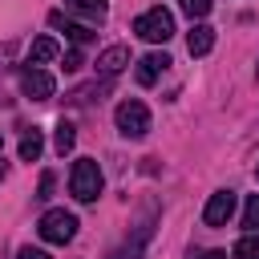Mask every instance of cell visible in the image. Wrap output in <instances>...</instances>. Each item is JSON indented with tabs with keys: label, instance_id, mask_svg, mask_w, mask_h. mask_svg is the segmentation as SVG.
<instances>
[{
	"label": "cell",
	"instance_id": "6da1fadb",
	"mask_svg": "<svg viewBox=\"0 0 259 259\" xmlns=\"http://www.w3.org/2000/svg\"><path fill=\"white\" fill-rule=\"evenodd\" d=\"M134 32H138L142 40H150V45H166V40L174 36V16H170L162 4H154V8H146V12L134 20Z\"/></svg>",
	"mask_w": 259,
	"mask_h": 259
},
{
	"label": "cell",
	"instance_id": "7a4b0ae2",
	"mask_svg": "<svg viewBox=\"0 0 259 259\" xmlns=\"http://www.w3.org/2000/svg\"><path fill=\"white\" fill-rule=\"evenodd\" d=\"M69 190L77 202H93L101 194V166L93 158H77L73 162V174H69Z\"/></svg>",
	"mask_w": 259,
	"mask_h": 259
},
{
	"label": "cell",
	"instance_id": "3957f363",
	"mask_svg": "<svg viewBox=\"0 0 259 259\" xmlns=\"http://www.w3.org/2000/svg\"><path fill=\"white\" fill-rule=\"evenodd\" d=\"M36 231H40V239L45 243H57V247H65L73 235H77V214L73 210H45L40 214V223H36Z\"/></svg>",
	"mask_w": 259,
	"mask_h": 259
},
{
	"label": "cell",
	"instance_id": "277c9868",
	"mask_svg": "<svg viewBox=\"0 0 259 259\" xmlns=\"http://www.w3.org/2000/svg\"><path fill=\"white\" fill-rule=\"evenodd\" d=\"M113 121H117L121 138H146V134H150V109H146L138 97H125V101L117 105Z\"/></svg>",
	"mask_w": 259,
	"mask_h": 259
},
{
	"label": "cell",
	"instance_id": "5b68a950",
	"mask_svg": "<svg viewBox=\"0 0 259 259\" xmlns=\"http://www.w3.org/2000/svg\"><path fill=\"white\" fill-rule=\"evenodd\" d=\"M53 89H57V81H53V73H45L40 65H24V69H20V93H24V97L49 101Z\"/></svg>",
	"mask_w": 259,
	"mask_h": 259
},
{
	"label": "cell",
	"instance_id": "8992f818",
	"mask_svg": "<svg viewBox=\"0 0 259 259\" xmlns=\"http://www.w3.org/2000/svg\"><path fill=\"white\" fill-rule=\"evenodd\" d=\"M231 214H235V190H214L206 198V206H202V223L206 227H227Z\"/></svg>",
	"mask_w": 259,
	"mask_h": 259
},
{
	"label": "cell",
	"instance_id": "52a82bcc",
	"mask_svg": "<svg viewBox=\"0 0 259 259\" xmlns=\"http://www.w3.org/2000/svg\"><path fill=\"white\" fill-rule=\"evenodd\" d=\"M125 65H130V49H125V45H109V49L97 57V73H101V77H117Z\"/></svg>",
	"mask_w": 259,
	"mask_h": 259
},
{
	"label": "cell",
	"instance_id": "ba28073f",
	"mask_svg": "<svg viewBox=\"0 0 259 259\" xmlns=\"http://www.w3.org/2000/svg\"><path fill=\"white\" fill-rule=\"evenodd\" d=\"M166 65H170L166 53H146V57L138 61V85H154V81L166 73Z\"/></svg>",
	"mask_w": 259,
	"mask_h": 259
},
{
	"label": "cell",
	"instance_id": "9c48e42d",
	"mask_svg": "<svg viewBox=\"0 0 259 259\" xmlns=\"http://www.w3.org/2000/svg\"><path fill=\"white\" fill-rule=\"evenodd\" d=\"M49 24H53V28H61V32H65L73 45H89V40H93V32H89L85 24H73L65 12H49Z\"/></svg>",
	"mask_w": 259,
	"mask_h": 259
},
{
	"label": "cell",
	"instance_id": "30bf717a",
	"mask_svg": "<svg viewBox=\"0 0 259 259\" xmlns=\"http://www.w3.org/2000/svg\"><path fill=\"white\" fill-rule=\"evenodd\" d=\"M186 49H190V57H206L214 49V28L210 24H194L186 32Z\"/></svg>",
	"mask_w": 259,
	"mask_h": 259
},
{
	"label": "cell",
	"instance_id": "8fae6325",
	"mask_svg": "<svg viewBox=\"0 0 259 259\" xmlns=\"http://www.w3.org/2000/svg\"><path fill=\"white\" fill-rule=\"evenodd\" d=\"M65 12H77V16H85V20H105L109 0H65Z\"/></svg>",
	"mask_w": 259,
	"mask_h": 259
},
{
	"label": "cell",
	"instance_id": "7c38bea8",
	"mask_svg": "<svg viewBox=\"0 0 259 259\" xmlns=\"http://www.w3.org/2000/svg\"><path fill=\"white\" fill-rule=\"evenodd\" d=\"M53 57H61V45H57L53 36H36L32 49H28V65H45V61H53Z\"/></svg>",
	"mask_w": 259,
	"mask_h": 259
},
{
	"label": "cell",
	"instance_id": "4fadbf2b",
	"mask_svg": "<svg viewBox=\"0 0 259 259\" xmlns=\"http://www.w3.org/2000/svg\"><path fill=\"white\" fill-rule=\"evenodd\" d=\"M40 150H45L40 130H24V138H20V162H36V158H40Z\"/></svg>",
	"mask_w": 259,
	"mask_h": 259
},
{
	"label": "cell",
	"instance_id": "5bb4252c",
	"mask_svg": "<svg viewBox=\"0 0 259 259\" xmlns=\"http://www.w3.org/2000/svg\"><path fill=\"white\" fill-rule=\"evenodd\" d=\"M73 142H77V125H73V121H65V117H61V121H57V142H53V146H57V154H61V158H65V154H69V150H73Z\"/></svg>",
	"mask_w": 259,
	"mask_h": 259
},
{
	"label": "cell",
	"instance_id": "9a60e30c",
	"mask_svg": "<svg viewBox=\"0 0 259 259\" xmlns=\"http://www.w3.org/2000/svg\"><path fill=\"white\" fill-rule=\"evenodd\" d=\"M231 259H259V235H243L231 251Z\"/></svg>",
	"mask_w": 259,
	"mask_h": 259
},
{
	"label": "cell",
	"instance_id": "2e32d148",
	"mask_svg": "<svg viewBox=\"0 0 259 259\" xmlns=\"http://www.w3.org/2000/svg\"><path fill=\"white\" fill-rule=\"evenodd\" d=\"M243 227H247V235L259 231V194L247 198V206H243Z\"/></svg>",
	"mask_w": 259,
	"mask_h": 259
},
{
	"label": "cell",
	"instance_id": "e0dca14e",
	"mask_svg": "<svg viewBox=\"0 0 259 259\" xmlns=\"http://www.w3.org/2000/svg\"><path fill=\"white\" fill-rule=\"evenodd\" d=\"M178 8H182L190 20H202V16L210 12V0H178Z\"/></svg>",
	"mask_w": 259,
	"mask_h": 259
},
{
	"label": "cell",
	"instance_id": "ac0fdd59",
	"mask_svg": "<svg viewBox=\"0 0 259 259\" xmlns=\"http://www.w3.org/2000/svg\"><path fill=\"white\" fill-rule=\"evenodd\" d=\"M16 259H49V251H40V247H20Z\"/></svg>",
	"mask_w": 259,
	"mask_h": 259
},
{
	"label": "cell",
	"instance_id": "d6986e66",
	"mask_svg": "<svg viewBox=\"0 0 259 259\" xmlns=\"http://www.w3.org/2000/svg\"><path fill=\"white\" fill-rule=\"evenodd\" d=\"M49 194H53V174H45V178H40V190H36V198H49Z\"/></svg>",
	"mask_w": 259,
	"mask_h": 259
},
{
	"label": "cell",
	"instance_id": "ffe728a7",
	"mask_svg": "<svg viewBox=\"0 0 259 259\" xmlns=\"http://www.w3.org/2000/svg\"><path fill=\"white\" fill-rule=\"evenodd\" d=\"M65 69H69V73H73V69H81V53H77V49L65 57Z\"/></svg>",
	"mask_w": 259,
	"mask_h": 259
},
{
	"label": "cell",
	"instance_id": "44dd1931",
	"mask_svg": "<svg viewBox=\"0 0 259 259\" xmlns=\"http://www.w3.org/2000/svg\"><path fill=\"white\" fill-rule=\"evenodd\" d=\"M198 259H227V251H202Z\"/></svg>",
	"mask_w": 259,
	"mask_h": 259
},
{
	"label": "cell",
	"instance_id": "7402d4cb",
	"mask_svg": "<svg viewBox=\"0 0 259 259\" xmlns=\"http://www.w3.org/2000/svg\"><path fill=\"white\" fill-rule=\"evenodd\" d=\"M0 146H4V134H0Z\"/></svg>",
	"mask_w": 259,
	"mask_h": 259
},
{
	"label": "cell",
	"instance_id": "603a6c76",
	"mask_svg": "<svg viewBox=\"0 0 259 259\" xmlns=\"http://www.w3.org/2000/svg\"><path fill=\"white\" fill-rule=\"evenodd\" d=\"M0 178H4V166H0Z\"/></svg>",
	"mask_w": 259,
	"mask_h": 259
},
{
	"label": "cell",
	"instance_id": "cb8c5ba5",
	"mask_svg": "<svg viewBox=\"0 0 259 259\" xmlns=\"http://www.w3.org/2000/svg\"><path fill=\"white\" fill-rule=\"evenodd\" d=\"M255 77H259V69H255Z\"/></svg>",
	"mask_w": 259,
	"mask_h": 259
}]
</instances>
